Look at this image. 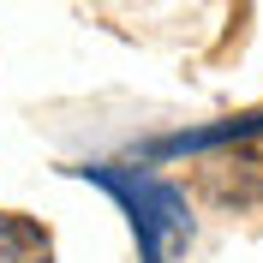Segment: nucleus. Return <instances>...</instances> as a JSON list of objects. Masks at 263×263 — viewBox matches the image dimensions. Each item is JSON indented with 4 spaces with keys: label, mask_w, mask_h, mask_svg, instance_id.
Instances as JSON below:
<instances>
[{
    "label": "nucleus",
    "mask_w": 263,
    "mask_h": 263,
    "mask_svg": "<svg viewBox=\"0 0 263 263\" xmlns=\"http://www.w3.org/2000/svg\"><path fill=\"white\" fill-rule=\"evenodd\" d=\"M102 180L114 185L120 197H132V228H138V239H144V257H149V263H167V251L192 239V221H185L180 192H167V185H144V180H138V192H132L120 174H102Z\"/></svg>",
    "instance_id": "f257e3e1"
},
{
    "label": "nucleus",
    "mask_w": 263,
    "mask_h": 263,
    "mask_svg": "<svg viewBox=\"0 0 263 263\" xmlns=\"http://www.w3.org/2000/svg\"><path fill=\"white\" fill-rule=\"evenodd\" d=\"M0 263H48L42 228L18 221V215H0Z\"/></svg>",
    "instance_id": "f03ea898"
}]
</instances>
